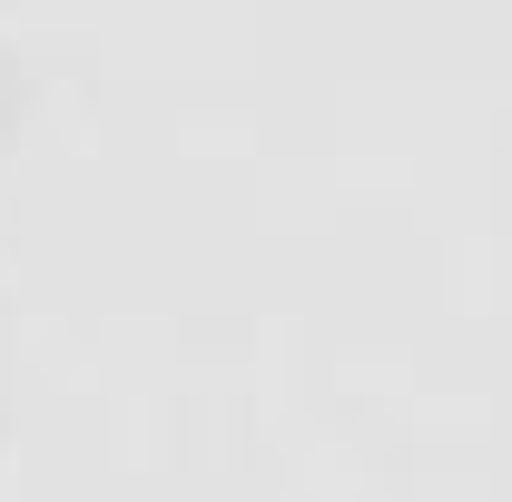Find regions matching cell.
<instances>
[{
    "instance_id": "6da1fadb",
    "label": "cell",
    "mask_w": 512,
    "mask_h": 502,
    "mask_svg": "<svg viewBox=\"0 0 512 502\" xmlns=\"http://www.w3.org/2000/svg\"><path fill=\"white\" fill-rule=\"evenodd\" d=\"M20 119V60H10V50H0V128Z\"/></svg>"
}]
</instances>
